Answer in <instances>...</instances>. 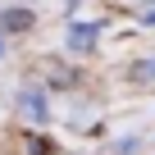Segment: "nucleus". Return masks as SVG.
I'll return each instance as SVG.
<instances>
[{"label":"nucleus","mask_w":155,"mask_h":155,"mask_svg":"<svg viewBox=\"0 0 155 155\" xmlns=\"http://www.w3.org/2000/svg\"><path fill=\"white\" fill-rule=\"evenodd\" d=\"M132 78H137V82H150V78H155V59H141V64L132 68Z\"/></svg>","instance_id":"7ed1b4c3"},{"label":"nucleus","mask_w":155,"mask_h":155,"mask_svg":"<svg viewBox=\"0 0 155 155\" xmlns=\"http://www.w3.org/2000/svg\"><path fill=\"white\" fill-rule=\"evenodd\" d=\"M5 23H9V28H28V23H32V14H28V9H18V14L9 9V14H5Z\"/></svg>","instance_id":"20e7f679"},{"label":"nucleus","mask_w":155,"mask_h":155,"mask_svg":"<svg viewBox=\"0 0 155 155\" xmlns=\"http://www.w3.org/2000/svg\"><path fill=\"white\" fill-rule=\"evenodd\" d=\"M18 101H23V110H28L32 119H46V105H41V96H32V91H28V96H18Z\"/></svg>","instance_id":"f03ea898"},{"label":"nucleus","mask_w":155,"mask_h":155,"mask_svg":"<svg viewBox=\"0 0 155 155\" xmlns=\"http://www.w3.org/2000/svg\"><path fill=\"white\" fill-rule=\"evenodd\" d=\"M96 37H101V23L73 28V32H68V46H73V50H91V46H96Z\"/></svg>","instance_id":"f257e3e1"}]
</instances>
